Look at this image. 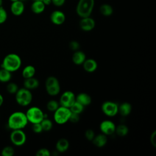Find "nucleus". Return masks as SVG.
I'll use <instances>...</instances> for the list:
<instances>
[{"label": "nucleus", "instance_id": "nucleus-22", "mask_svg": "<svg viewBox=\"0 0 156 156\" xmlns=\"http://www.w3.org/2000/svg\"><path fill=\"white\" fill-rule=\"evenodd\" d=\"M132 105L127 102H124L118 105V113L122 116H128L132 112Z\"/></svg>", "mask_w": 156, "mask_h": 156}, {"label": "nucleus", "instance_id": "nucleus-41", "mask_svg": "<svg viewBox=\"0 0 156 156\" xmlns=\"http://www.w3.org/2000/svg\"><path fill=\"white\" fill-rule=\"evenodd\" d=\"M4 102V97L0 93V107L3 104Z\"/></svg>", "mask_w": 156, "mask_h": 156}, {"label": "nucleus", "instance_id": "nucleus-31", "mask_svg": "<svg viewBox=\"0 0 156 156\" xmlns=\"http://www.w3.org/2000/svg\"><path fill=\"white\" fill-rule=\"evenodd\" d=\"M15 153L13 147L10 146H5L1 151V155L2 156H13Z\"/></svg>", "mask_w": 156, "mask_h": 156}, {"label": "nucleus", "instance_id": "nucleus-15", "mask_svg": "<svg viewBox=\"0 0 156 156\" xmlns=\"http://www.w3.org/2000/svg\"><path fill=\"white\" fill-rule=\"evenodd\" d=\"M82 65L84 70L88 73H93L98 68V63L93 58H86Z\"/></svg>", "mask_w": 156, "mask_h": 156}, {"label": "nucleus", "instance_id": "nucleus-30", "mask_svg": "<svg viewBox=\"0 0 156 156\" xmlns=\"http://www.w3.org/2000/svg\"><path fill=\"white\" fill-rule=\"evenodd\" d=\"M6 89L9 93L12 94H15L18 90L19 88L18 85L15 82H10L7 84L6 87Z\"/></svg>", "mask_w": 156, "mask_h": 156}, {"label": "nucleus", "instance_id": "nucleus-19", "mask_svg": "<svg viewBox=\"0 0 156 156\" xmlns=\"http://www.w3.org/2000/svg\"><path fill=\"white\" fill-rule=\"evenodd\" d=\"M46 8V5L42 1H34L30 5L32 12L35 14H40L43 13Z\"/></svg>", "mask_w": 156, "mask_h": 156}, {"label": "nucleus", "instance_id": "nucleus-25", "mask_svg": "<svg viewBox=\"0 0 156 156\" xmlns=\"http://www.w3.org/2000/svg\"><path fill=\"white\" fill-rule=\"evenodd\" d=\"M12 78V73L1 68L0 69V82L2 83L9 82Z\"/></svg>", "mask_w": 156, "mask_h": 156}, {"label": "nucleus", "instance_id": "nucleus-29", "mask_svg": "<svg viewBox=\"0 0 156 156\" xmlns=\"http://www.w3.org/2000/svg\"><path fill=\"white\" fill-rule=\"evenodd\" d=\"M60 106V104L55 100H50L46 104L47 109L50 112H55Z\"/></svg>", "mask_w": 156, "mask_h": 156}, {"label": "nucleus", "instance_id": "nucleus-38", "mask_svg": "<svg viewBox=\"0 0 156 156\" xmlns=\"http://www.w3.org/2000/svg\"><path fill=\"white\" fill-rule=\"evenodd\" d=\"M150 141L151 144L154 146H156V131L154 130L153 132L151 133V136H150Z\"/></svg>", "mask_w": 156, "mask_h": 156}, {"label": "nucleus", "instance_id": "nucleus-16", "mask_svg": "<svg viewBox=\"0 0 156 156\" xmlns=\"http://www.w3.org/2000/svg\"><path fill=\"white\" fill-rule=\"evenodd\" d=\"M76 101L84 107L89 105L92 101L91 96L85 93H80L76 96Z\"/></svg>", "mask_w": 156, "mask_h": 156}, {"label": "nucleus", "instance_id": "nucleus-20", "mask_svg": "<svg viewBox=\"0 0 156 156\" xmlns=\"http://www.w3.org/2000/svg\"><path fill=\"white\" fill-rule=\"evenodd\" d=\"M85 59H86L85 54L80 50L74 51V53L72 56V60L73 63L77 65H82L84 61L85 60Z\"/></svg>", "mask_w": 156, "mask_h": 156}, {"label": "nucleus", "instance_id": "nucleus-11", "mask_svg": "<svg viewBox=\"0 0 156 156\" xmlns=\"http://www.w3.org/2000/svg\"><path fill=\"white\" fill-rule=\"evenodd\" d=\"M99 129L102 133L105 135H110L115 132L116 126L113 121L106 119L101 122Z\"/></svg>", "mask_w": 156, "mask_h": 156}, {"label": "nucleus", "instance_id": "nucleus-35", "mask_svg": "<svg viewBox=\"0 0 156 156\" xmlns=\"http://www.w3.org/2000/svg\"><path fill=\"white\" fill-rule=\"evenodd\" d=\"M32 129L33 132L34 133H41L43 131L40 122L32 124Z\"/></svg>", "mask_w": 156, "mask_h": 156}, {"label": "nucleus", "instance_id": "nucleus-4", "mask_svg": "<svg viewBox=\"0 0 156 156\" xmlns=\"http://www.w3.org/2000/svg\"><path fill=\"white\" fill-rule=\"evenodd\" d=\"M15 94L16 102L21 106H27L32 101V94L30 90L24 87L19 88Z\"/></svg>", "mask_w": 156, "mask_h": 156}, {"label": "nucleus", "instance_id": "nucleus-1", "mask_svg": "<svg viewBox=\"0 0 156 156\" xmlns=\"http://www.w3.org/2000/svg\"><path fill=\"white\" fill-rule=\"evenodd\" d=\"M27 123L28 121L25 113L20 111L12 113L7 120L8 127L12 130L23 129Z\"/></svg>", "mask_w": 156, "mask_h": 156}, {"label": "nucleus", "instance_id": "nucleus-39", "mask_svg": "<svg viewBox=\"0 0 156 156\" xmlns=\"http://www.w3.org/2000/svg\"><path fill=\"white\" fill-rule=\"evenodd\" d=\"M66 0H51L52 4L56 7H61L65 3Z\"/></svg>", "mask_w": 156, "mask_h": 156}, {"label": "nucleus", "instance_id": "nucleus-7", "mask_svg": "<svg viewBox=\"0 0 156 156\" xmlns=\"http://www.w3.org/2000/svg\"><path fill=\"white\" fill-rule=\"evenodd\" d=\"M45 88L47 93L50 96H56L60 91L59 81L54 76H49L46 79Z\"/></svg>", "mask_w": 156, "mask_h": 156}, {"label": "nucleus", "instance_id": "nucleus-8", "mask_svg": "<svg viewBox=\"0 0 156 156\" xmlns=\"http://www.w3.org/2000/svg\"><path fill=\"white\" fill-rule=\"evenodd\" d=\"M26 135L23 129L12 130L10 135V141L16 146H23L26 143Z\"/></svg>", "mask_w": 156, "mask_h": 156}, {"label": "nucleus", "instance_id": "nucleus-5", "mask_svg": "<svg viewBox=\"0 0 156 156\" xmlns=\"http://www.w3.org/2000/svg\"><path fill=\"white\" fill-rule=\"evenodd\" d=\"M28 122L32 124L39 123L44 118V113L38 107H31L25 113Z\"/></svg>", "mask_w": 156, "mask_h": 156}, {"label": "nucleus", "instance_id": "nucleus-37", "mask_svg": "<svg viewBox=\"0 0 156 156\" xmlns=\"http://www.w3.org/2000/svg\"><path fill=\"white\" fill-rule=\"evenodd\" d=\"M80 118H79V115L74 113H72L70 115L69 121L73 123H77L79 121Z\"/></svg>", "mask_w": 156, "mask_h": 156}, {"label": "nucleus", "instance_id": "nucleus-6", "mask_svg": "<svg viewBox=\"0 0 156 156\" xmlns=\"http://www.w3.org/2000/svg\"><path fill=\"white\" fill-rule=\"evenodd\" d=\"M71 112L69 108L60 105L54 112V119L58 124H63L69 121Z\"/></svg>", "mask_w": 156, "mask_h": 156}, {"label": "nucleus", "instance_id": "nucleus-9", "mask_svg": "<svg viewBox=\"0 0 156 156\" xmlns=\"http://www.w3.org/2000/svg\"><path fill=\"white\" fill-rule=\"evenodd\" d=\"M102 112L108 116H114L118 113V105L113 101H107L101 105Z\"/></svg>", "mask_w": 156, "mask_h": 156}, {"label": "nucleus", "instance_id": "nucleus-36", "mask_svg": "<svg viewBox=\"0 0 156 156\" xmlns=\"http://www.w3.org/2000/svg\"><path fill=\"white\" fill-rule=\"evenodd\" d=\"M95 136L94 132L91 129H87L85 132V136L87 138V140L89 141H92Z\"/></svg>", "mask_w": 156, "mask_h": 156}, {"label": "nucleus", "instance_id": "nucleus-2", "mask_svg": "<svg viewBox=\"0 0 156 156\" xmlns=\"http://www.w3.org/2000/svg\"><path fill=\"white\" fill-rule=\"evenodd\" d=\"M21 63V58L18 54L10 53L5 56L1 66L9 71L13 73L16 71L20 68Z\"/></svg>", "mask_w": 156, "mask_h": 156}, {"label": "nucleus", "instance_id": "nucleus-17", "mask_svg": "<svg viewBox=\"0 0 156 156\" xmlns=\"http://www.w3.org/2000/svg\"><path fill=\"white\" fill-rule=\"evenodd\" d=\"M23 84H24V88H26L29 90H32L37 88L40 85V82H39L38 80L37 79L35 78L34 76L32 77L24 79Z\"/></svg>", "mask_w": 156, "mask_h": 156}, {"label": "nucleus", "instance_id": "nucleus-32", "mask_svg": "<svg viewBox=\"0 0 156 156\" xmlns=\"http://www.w3.org/2000/svg\"><path fill=\"white\" fill-rule=\"evenodd\" d=\"M8 14L6 10L2 7H0V24L4 23L7 20Z\"/></svg>", "mask_w": 156, "mask_h": 156}, {"label": "nucleus", "instance_id": "nucleus-3", "mask_svg": "<svg viewBox=\"0 0 156 156\" xmlns=\"http://www.w3.org/2000/svg\"><path fill=\"white\" fill-rule=\"evenodd\" d=\"M94 0H79L76 7V12L80 18L90 16L94 9Z\"/></svg>", "mask_w": 156, "mask_h": 156}, {"label": "nucleus", "instance_id": "nucleus-44", "mask_svg": "<svg viewBox=\"0 0 156 156\" xmlns=\"http://www.w3.org/2000/svg\"><path fill=\"white\" fill-rule=\"evenodd\" d=\"M20 1H23V2H24V1H25L26 0H20Z\"/></svg>", "mask_w": 156, "mask_h": 156}, {"label": "nucleus", "instance_id": "nucleus-42", "mask_svg": "<svg viewBox=\"0 0 156 156\" xmlns=\"http://www.w3.org/2000/svg\"><path fill=\"white\" fill-rule=\"evenodd\" d=\"M3 4V0H0V7L2 6Z\"/></svg>", "mask_w": 156, "mask_h": 156}, {"label": "nucleus", "instance_id": "nucleus-26", "mask_svg": "<svg viewBox=\"0 0 156 156\" xmlns=\"http://www.w3.org/2000/svg\"><path fill=\"white\" fill-rule=\"evenodd\" d=\"M84 107H85L83 105H82V104H80V103H79L76 101L69 108L72 113L80 115L82 112H83L84 110Z\"/></svg>", "mask_w": 156, "mask_h": 156}, {"label": "nucleus", "instance_id": "nucleus-14", "mask_svg": "<svg viewBox=\"0 0 156 156\" xmlns=\"http://www.w3.org/2000/svg\"><path fill=\"white\" fill-rule=\"evenodd\" d=\"M25 6L23 1L18 0L15 2H12L10 5V12L15 16L21 15L24 11Z\"/></svg>", "mask_w": 156, "mask_h": 156}, {"label": "nucleus", "instance_id": "nucleus-12", "mask_svg": "<svg viewBox=\"0 0 156 156\" xmlns=\"http://www.w3.org/2000/svg\"><path fill=\"white\" fill-rule=\"evenodd\" d=\"M66 20V16L63 12L55 10L52 12L50 15V20L51 23L55 25H62L64 23Z\"/></svg>", "mask_w": 156, "mask_h": 156}, {"label": "nucleus", "instance_id": "nucleus-43", "mask_svg": "<svg viewBox=\"0 0 156 156\" xmlns=\"http://www.w3.org/2000/svg\"><path fill=\"white\" fill-rule=\"evenodd\" d=\"M10 1L12 2H15V1H18V0H10Z\"/></svg>", "mask_w": 156, "mask_h": 156}, {"label": "nucleus", "instance_id": "nucleus-10", "mask_svg": "<svg viewBox=\"0 0 156 156\" xmlns=\"http://www.w3.org/2000/svg\"><path fill=\"white\" fill-rule=\"evenodd\" d=\"M76 101V96L71 91H66L62 93L60 98V105L69 108Z\"/></svg>", "mask_w": 156, "mask_h": 156}, {"label": "nucleus", "instance_id": "nucleus-27", "mask_svg": "<svg viewBox=\"0 0 156 156\" xmlns=\"http://www.w3.org/2000/svg\"><path fill=\"white\" fill-rule=\"evenodd\" d=\"M115 132L119 136H124L129 132V128L125 124H119L116 127Z\"/></svg>", "mask_w": 156, "mask_h": 156}, {"label": "nucleus", "instance_id": "nucleus-24", "mask_svg": "<svg viewBox=\"0 0 156 156\" xmlns=\"http://www.w3.org/2000/svg\"><path fill=\"white\" fill-rule=\"evenodd\" d=\"M35 72H36V70L34 66L27 65L23 68L22 71V76L24 79L32 77L34 76Z\"/></svg>", "mask_w": 156, "mask_h": 156}, {"label": "nucleus", "instance_id": "nucleus-13", "mask_svg": "<svg viewBox=\"0 0 156 156\" xmlns=\"http://www.w3.org/2000/svg\"><path fill=\"white\" fill-rule=\"evenodd\" d=\"M96 25L95 21L90 16L82 18L79 22V26L81 30L85 32L92 30Z\"/></svg>", "mask_w": 156, "mask_h": 156}, {"label": "nucleus", "instance_id": "nucleus-45", "mask_svg": "<svg viewBox=\"0 0 156 156\" xmlns=\"http://www.w3.org/2000/svg\"><path fill=\"white\" fill-rule=\"evenodd\" d=\"M33 1H42V0H33Z\"/></svg>", "mask_w": 156, "mask_h": 156}, {"label": "nucleus", "instance_id": "nucleus-33", "mask_svg": "<svg viewBox=\"0 0 156 156\" xmlns=\"http://www.w3.org/2000/svg\"><path fill=\"white\" fill-rule=\"evenodd\" d=\"M37 156H50L51 152L49 150L46 148L39 149L36 152Z\"/></svg>", "mask_w": 156, "mask_h": 156}, {"label": "nucleus", "instance_id": "nucleus-21", "mask_svg": "<svg viewBox=\"0 0 156 156\" xmlns=\"http://www.w3.org/2000/svg\"><path fill=\"white\" fill-rule=\"evenodd\" d=\"M69 147V141L66 138L59 139L55 144V148L57 152L63 153L66 152Z\"/></svg>", "mask_w": 156, "mask_h": 156}, {"label": "nucleus", "instance_id": "nucleus-34", "mask_svg": "<svg viewBox=\"0 0 156 156\" xmlns=\"http://www.w3.org/2000/svg\"><path fill=\"white\" fill-rule=\"evenodd\" d=\"M69 47L72 51H76L77 50H79L80 46V44L78 41H75V40H73V41H70V43H69Z\"/></svg>", "mask_w": 156, "mask_h": 156}, {"label": "nucleus", "instance_id": "nucleus-28", "mask_svg": "<svg viewBox=\"0 0 156 156\" xmlns=\"http://www.w3.org/2000/svg\"><path fill=\"white\" fill-rule=\"evenodd\" d=\"M40 123H41L43 130L46 131V132H48V131H49L50 130H51V129L52 128V126H53L52 122L50 119H48L47 118H44L41 121Z\"/></svg>", "mask_w": 156, "mask_h": 156}, {"label": "nucleus", "instance_id": "nucleus-40", "mask_svg": "<svg viewBox=\"0 0 156 156\" xmlns=\"http://www.w3.org/2000/svg\"><path fill=\"white\" fill-rule=\"evenodd\" d=\"M42 2L44 3V4L46 6V5H49L50 4H52L51 0H42Z\"/></svg>", "mask_w": 156, "mask_h": 156}, {"label": "nucleus", "instance_id": "nucleus-18", "mask_svg": "<svg viewBox=\"0 0 156 156\" xmlns=\"http://www.w3.org/2000/svg\"><path fill=\"white\" fill-rule=\"evenodd\" d=\"M94 146L98 147H102L107 143V137L104 133L98 134V135H95L93 140L91 141Z\"/></svg>", "mask_w": 156, "mask_h": 156}, {"label": "nucleus", "instance_id": "nucleus-23", "mask_svg": "<svg viewBox=\"0 0 156 156\" xmlns=\"http://www.w3.org/2000/svg\"><path fill=\"white\" fill-rule=\"evenodd\" d=\"M99 12L104 16H110L113 13V8L110 4H102L99 7Z\"/></svg>", "mask_w": 156, "mask_h": 156}]
</instances>
